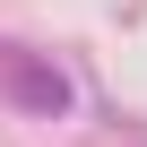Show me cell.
<instances>
[{
	"mask_svg": "<svg viewBox=\"0 0 147 147\" xmlns=\"http://www.w3.org/2000/svg\"><path fill=\"white\" fill-rule=\"evenodd\" d=\"M0 78H9V95H18L26 113H69V87L52 78L43 61H26V52H9V61H0Z\"/></svg>",
	"mask_w": 147,
	"mask_h": 147,
	"instance_id": "obj_1",
	"label": "cell"
}]
</instances>
